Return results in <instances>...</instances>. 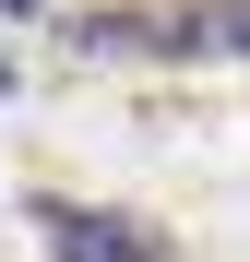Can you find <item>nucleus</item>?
I'll list each match as a JSON object with an SVG mask.
<instances>
[{
    "label": "nucleus",
    "instance_id": "20e7f679",
    "mask_svg": "<svg viewBox=\"0 0 250 262\" xmlns=\"http://www.w3.org/2000/svg\"><path fill=\"white\" fill-rule=\"evenodd\" d=\"M0 12H48V0H0Z\"/></svg>",
    "mask_w": 250,
    "mask_h": 262
},
{
    "label": "nucleus",
    "instance_id": "7ed1b4c3",
    "mask_svg": "<svg viewBox=\"0 0 250 262\" xmlns=\"http://www.w3.org/2000/svg\"><path fill=\"white\" fill-rule=\"evenodd\" d=\"M202 36H215V60H250V0H202Z\"/></svg>",
    "mask_w": 250,
    "mask_h": 262
},
{
    "label": "nucleus",
    "instance_id": "f257e3e1",
    "mask_svg": "<svg viewBox=\"0 0 250 262\" xmlns=\"http://www.w3.org/2000/svg\"><path fill=\"white\" fill-rule=\"evenodd\" d=\"M60 36L83 60H202V48H215V36H202V0H191V12H119V0H107V12H72Z\"/></svg>",
    "mask_w": 250,
    "mask_h": 262
},
{
    "label": "nucleus",
    "instance_id": "f03ea898",
    "mask_svg": "<svg viewBox=\"0 0 250 262\" xmlns=\"http://www.w3.org/2000/svg\"><path fill=\"white\" fill-rule=\"evenodd\" d=\"M36 238H60V262H167V238L143 227V214H96V203H60V191H36Z\"/></svg>",
    "mask_w": 250,
    "mask_h": 262
},
{
    "label": "nucleus",
    "instance_id": "39448f33",
    "mask_svg": "<svg viewBox=\"0 0 250 262\" xmlns=\"http://www.w3.org/2000/svg\"><path fill=\"white\" fill-rule=\"evenodd\" d=\"M12 83H24V72H12V60H0V96H12Z\"/></svg>",
    "mask_w": 250,
    "mask_h": 262
}]
</instances>
